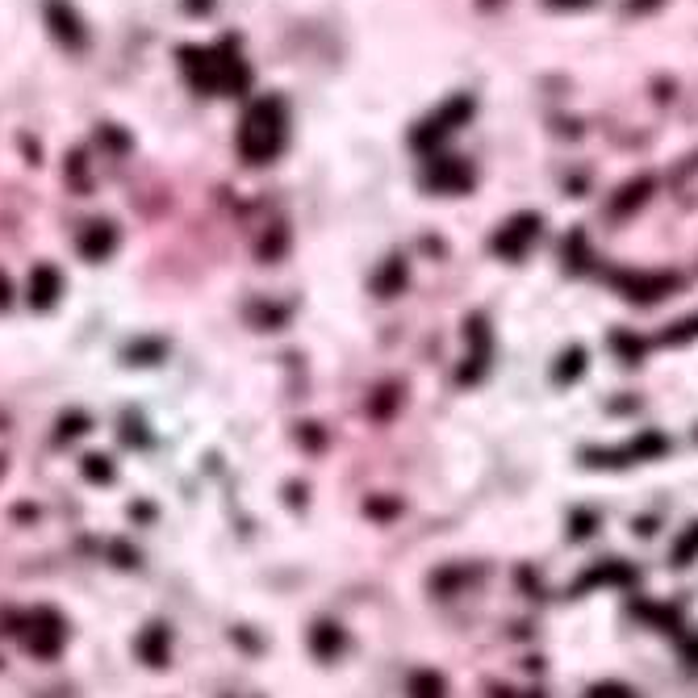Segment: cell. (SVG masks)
I'll return each instance as SVG.
<instances>
[{"mask_svg": "<svg viewBox=\"0 0 698 698\" xmlns=\"http://www.w3.org/2000/svg\"><path fill=\"white\" fill-rule=\"evenodd\" d=\"M281 143H285V109H281V101H260L243 122L239 151L251 164H264V159L281 151Z\"/></svg>", "mask_w": 698, "mask_h": 698, "instance_id": "6da1fadb", "label": "cell"}, {"mask_svg": "<svg viewBox=\"0 0 698 698\" xmlns=\"http://www.w3.org/2000/svg\"><path fill=\"white\" fill-rule=\"evenodd\" d=\"M427 184H435V189L452 193V189H469L473 176H469V168H460V159H444L439 168L427 172Z\"/></svg>", "mask_w": 698, "mask_h": 698, "instance_id": "5b68a950", "label": "cell"}, {"mask_svg": "<svg viewBox=\"0 0 698 698\" xmlns=\"http://www.w3.org/2000/svg\"><path fill=\"white\" fill-rule=\"evenodd\" d=\"M653 5H657V0H632V9H640V13H644V9H653Z\"/></svg>", "mask_w": 698, "mask_h": 698, "instance_id": "8fae6325", "label": "cell"}, {"mask_svg": "<svg viewBox=\"0 0 698 698\" xmlns=\"http://www.w3.org/2000/svg\"><path fill=\"white\" fill-rule=\"evenodd\" d=\"M694 552H698V523L690 527L686 540H682L678 548H673V565H678V569H682V565H690V556H694Z\"/></svg>", "mask_w": 698, "mask_h": 698, "instance_id": "ba28073f", "label": "cell"}, {"mask_svg": "<svg viewBox=\"0 0 698 698\" xmlns=\"http://www.w3.org/2000/svg\"><path fill=\"white\" fill-rule=\"evenodd\" d=\"M490 5H498V0H481V9H490Z\"/></svg>", "mask_w": 698, "mask_h": 698, "instance_id": "7c38bea8", "label": "cell"}, {"mask_svg": "<svg viewBox=\"0 0 698 698\" xmlns=\"http://www.w3.org/2000/svg\"><path fill=\"white\" fill-rule=\"evenodd\" d=\"M469 113H473V101H469V97H456L452 105H444V113H439V118H431L423 130L414 134V143H418V147H427L431 138H444V134H448V126L464 122V118H469Z\"/></svg>", "mask_w": 698, "mask_h": 698, "instance_id": "3957f363", "label": "cell"}, {"mask_svg": "<svg viewBox=\"0 0 698 698\" xmlns=\"http://www.w3.org/2000/svg\"><path fill=\"white\" fill-rule=\"evenodd\" d=\"M552 9H586V5H594V0H548Z\"/></svg>", "mask_w": 698, "mask_h": 698, "instance_id": "30bf717a", "label": "cell"}, {"mask_svg": "<svg viewBox=\"0 0 698 698\" xmlns=\"http://www.w3.org/2000/svg\"><path fill=\"white\" fill-rule=\"evenodd\" d=\"M590 698H636L632 690H623V686H594Z\"/></svg>", "mask_w": 698, "mask_h": 698, "instance_id": "9c48e42d", "label": "cell"}, {"mask_svg": "<svg viewBox=\"0 0 698 698\" xmlns=\"http://www.w3.org/2000/svg\"><path fill=\"white\" fill-rule=\"evenodd\" d=\"M540 214H519V218H510L506 226H502V235L494 239V251H502L506 255V260H519V255H523V247L535 239V235H540Z\"/></svg>", "mask_w": 698, "mask_h": 698, "instance_id": "7a4b0ae2", "label": "cell"}, {"mask_svg": "<svg viewBox=\"0 0 698 698\" xmlns=\"http://www.w3.org/2000/svg\"><path fill=\"white\" fill-rule=\"evenodd\" d=\"M46 13H51V21L59 26L55 34H59L63 42H72V46H80V42H84V34H80V21L72 17V9L63 13V5H59V0H51V5H46Z\"/></svg>", "mask_w": 698, "mask_h": 698, "instance_id": "8992f818", "label": "cell"}, {"mask_svg": "<svg viewBox=\"0 0 698 698\" xmlns=\"http://www.w3.org/2000/svg\"><path fill=\"white\" fill-rule=\"evenodd\" d=\"M648 193H653V180L640 176V180H632V184H623V189H619V201H611V209H615V214H627V209L640 205Z\"/></svg>", "mask_w": 698, "mask_h": 698, "instance_id": "52a82bcc", "label": "cell"}, {"mask_svg": "<svg viewBox=\"0 0 698 698\" xmlns=\"http://www.w3.org/2000/svg\"><path fill=\"white\" fill-rule=\"evenodd\" d=\"M657 452H665V439H661V435H644L640 444H636V439H627L623 448H615V452H598V456H590V460L627 464V460H644V456H657Z\"/></svg>", "mask_w": 698, "mask_h": 698, "instance_id": "277c9868", "label": "cell"}]
</instances>
